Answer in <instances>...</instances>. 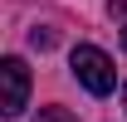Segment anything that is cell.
Here are the masks:
<instances>
[{"instance_id":"1","label":"cell","mask_w":127,"mask_h":122,"mask_svg":"<svg viewBox=\"0 0 127 122\" xmlns=\"http://www.w3.org/2000/svg\"><path fill=\"white\" fill-rule=\"evenodd\" d=\"M68 63H73V78H78L93 98H108V93L117 88V68H112V59L98 44H78L73 54H68Z\"/></svg>"},{"instance_id":"2","label":"cell","mask_w":127,"mask_h":122,"mask_svg":"<svg viewBox=\"0 0 127 122\" xmlns=\"http://www.w3.org/2000/svg\"><path fill=\"white\" fill-rule=\"evenodd\" d=\"M0 78H5V103H0V112L5 117H20L25 112V98H30V68H25V59H10L0 63Z\"/></svg>"},{"instance_id":"3","label":"cell","mask_w":127,"mask_h":122,"mask_svg":"<svg viewBox=\"0 0 127 122\" xmlns=\"http://www.w3.org/2000/svg\"><path fill=\"white\" fill-rule=\"evenodd\" d=\"M34 122H78V117H73L68 107H39V117H34Z\"/></svg>"},{"instance_id":"4","label":"cell","mask_w":127,"mask_h":122,"mask_svg":"<svg viewBox=\"0 0 127 122\" xmlns=\"http://www.w3.org/2000/svg\"><path fill=\"white\" fill-rule=\"evenodd\" d=\"M30 39H34V49H49V44H54V30H34Z\"/></svg>"},{"instance_id":"5","label":"cell","mask_w":127,"mask_h":122,"mask_svg":"<svg viewBox=\"0 0 127 122\" xmlns=\"http://www.w3.org/2000/svg\"><path fill=\"white\" fill-rule=\"evenodd\" d=\"M122 49H127V25H122Z\"/></svg>"},{"instance_id":"6","label":"cell","mask_w":127,"mask_h":122,"mask_svg":"<svg viewBox=\"0 0 127 122\" xmlns=\"http://www.w3.org/2000/svg\"><path fill=\"white\" fill-rule=\"evenodd\" d=\"M122 103H127V83H122Z\"/></svg>"}]
</instances>
